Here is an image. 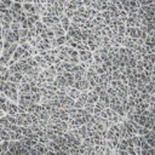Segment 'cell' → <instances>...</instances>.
<instances>
[{
	"instance_id": "1",
	"label": "cell",
	"mask_w": 155,
	"mask_h": 155,
	"mask_svg": "<svg viewBox=\"0 0 155 155\" xmlns=\"http://www.w3.org/2000/svg\"><path fill=\"white\" fill-rule=\"evenodd\" d=\"M17 84L11 81H5L3 84V93L4 96L11 102H18V90Z\"/></svg>"
},
{
	"instance_id": "2",
	"label": "cell",
	"mask_w": 155,
	"mask_h": 155,
	"mask_svg": "<svg viewBox=\"0 0 155 155\" xmlns=\"http://www.w3.org/2000/svg\"><path fill=\"white\" fill-rule=\"evenodd\" d=\"M78 53H79V61L83 63H86L87 67H90L93 63L92 52L90 50H80V51H78Z\"/></svg>"
},
{
	"instance_id": "3",
	"label": "cell",
	"mask_w": 155,
	"mask_h": 155,
	"mask_svg": "<svg viewBox=\"0 0 155 155\" xmlns=\"http://www.w3.org/2000/svg\"><path fill=\"white\" fill-rule=\"evenodd\" d=\"M22 9L25 13V17H28L30 15H34L35 13V9H34V4L33 3H23L22 4Z\"/></svg>"
},
{
	"instance_id": "4",
	"label": "cell",
	"mask_w": 155,
	"mask_h": 155,
	"mask_svg": "<svg viewBox=\"0 0 155 155\" xmlns=\"http://www.w3.org/2000/svg\"><path fill=\"white\" fill-rule=\"evenodd\" d=\"M50 28L52 29L53 32V34H55V38L56 37H62V35H65V30L62 28V25H61V23H56V24H53L51 25Z\"/></svg>"
},
{
	"instance_id": "5",
	"label": "cell",
	"mask_w": 155,
	"mask_h": 155,
	"mask_svg": "<svg viewBox=\"0 0 155 155\" xmlns=\"http://www.w3.org/2000/svg\"><path fill=\"white\" fill-rule=\"evenodd\" d=\"M22 78H23V74L22 73H12L9 75V79L8 81H11V83H15V84H21L22 81Z\"/></svg>"
},
{
	"instance_id": "6",
	"label": "cell",
	"mask_w": 155,
	"mask_h": 155,
	"mask_svg": "<svg viewBox=\"0 0 155 155\" xmlns=\"http://www.w3.org/2000/svg\"><path fill=\"white\" fill-rule=\"evenodd\" d=\"M33 57H34V59L37 61L38 65H39L41 69H46V68H49V67H50V64H49L48 62H46L45 58H44L43 56H40V55H35V56H33Z\"/></svg>"
},
{
	"instance_id": "7",
	"label": "cell",
	"mask_w": 155,
	"mask_h": 155,
	"mask_svg": "<svg viewBox=\"0 0 155 155\" xmlns=\"http://www.w3.org/2000/svg\"><path fill=\"white\" fill-rule=\"evenodd\" d=\"M80 92H81V91L74 89V87H68V89H67V96H69L70 98H73L74 101H75V99L79 98Z\"/></svg>"
},
{
	"instance_id": "8",
	"label": "cell",
	"mask_w": 155,
	"mask_h": 155,
	"mask_svg": "<svg viewBox=\"0 0 155 155\" xmlns=\"http://www.w3.org/2000/svg\"><path fill=\"white\" fill-rule=\"evenodd\" d=\"M59 23H61V25H62V28L67 32L69 29V25H70V18H68L67 16H61L59 17Z\"/></svg>"
},
{
	"instance_id": "9",
	"label": "cell",
	"mask_w": 155,
	"mask_h": 155,
	"mask_svg": "<svg viewBox=\"0 0 155 155\" xmlns=\"http://www.w3.org/2000/svg\"><path fill=\"white\" fill-rule=\"evenodd\" d=\"M34 27H35V30H37V34H38V35H39L40 33H41V32L46 28V25H45L41 21H40V19H39L38 22H35V23H34Z\"/></svg>"
},
{
	"instance_id": "10",
	"label": "cell",
	"mask_w": 155,
	"mask_h": 155,
	"mask_svg": "<svg viewBox=\"0 0 155 155\" xmlns=\"http://www.w3.org/2000/svg\"><path fill=\"white\" fill-rule=\"evenodd\" d=\"M134 69L137 70V73H143V72H144V67H143V61H142V59L137 61L136 68H134Z\"/></svg>"
},
{
	"instance_id": "11",
	"label": "cell",
	"mask_w": 155,
	"mask_h": 155,
	"mask_svg": "<svg viewBox=\"0 0 155 155\" xmlns=\"http://www.w3.org/2000/svg\"><path fill=\"white\" fill-rule=\"evenodd\" d=\"M130 8L131 9H138V8H141V5L138 4L137 0H130Z\"/></svg>"
},
{
	"instance_id": "12",
	"label": "cell",
	"mask_w": 155,
	"mask_h": 155,
	"mask_svg": "<svg viewBox=\"0 0 155 155\" xmlns=\"http://www.w3.org/2000/svg\"><path fill=\"white\" fill-rule=\"evenodd\" d=\"M27 35H28V29H24V28L19 29V38H27Z\"/></svg>"
},
{
	"instance_id": "13",
	"label": "cell",
	"mask_w": 155,
	"mask_h": 155,
	"mask_svg": "<svg viewBox=\"0 0 155 155\" xmlns=\"http://www.w3.org/2000/svg\"><path fill=\"white\" fill-rule=\"evenodd\" d=\"M3 35H4V29H3V27L0 25V40H3Z\"/></svg>"
},
{
	"instance_id": "14",
	"label": "cell",
	"mask_w": 155,
	"mask_h": 155,
	"mask_svg": "<svg viewBox=\"0 0 155 155\" xmlns=\"http://www.w3.org/2000/svg\"><path fill=\"white\" fill-rule=\"evenodd\" d=\"M3 51V40H0V52Z\"/></svg>"
},
{
	"instance_id": "15",
	"label": "cell",
	"mask_w": 155,
	"mask_h": 155,
	"mask_svg": "<svg viewBox=\"0 0 155 155\" xmlns=\"http://www.w3.org/2000/svg\"><path fill=\"white\" fill-rule=\"evenodd\" d=\"M12 1H15V3H19V4H23V0H12Z\"/></svg>"
},
{
	"instance_id": "16",
	"label": "cell",
	"mask_w": 155,
	"mask_h": 155,
	"mask_svg": "<svg viewBox=\"0 0 155 155\" xmlns=\"http://www.w3.org/2000/svg\"><path fill=\"white\" fill-rule=\"evenodd\" d=\"M23 3H33V0H23Z\"/></svg>"
}]
</instances>
